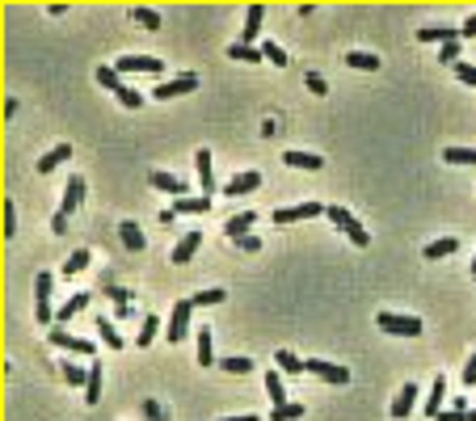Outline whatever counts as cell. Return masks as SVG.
<instances>
[{
    "mask_svg": "<svg viewBox=\"0 0 476 421\" xmlns=\"http://www.w3.org/2000/svg\"><path fill=\"white\" fill-rule=\"evenodd\" d=\"M190 316H194V299H177L173 304V316H169V329H165V337L173 346H181L190 337Z\"/></svg>",
    "mask_w": 476,
    "mask_h": 421,
    "instance_id": "obj_1",
    "label": "cell"
},
{
    "mask_svg": "<svg viewBox=\"0 0 476 421\" xmlns=\"http://www.w3.org/2000/svg\"><path fill=\"white\" fill-rule=\"evenodd\" d=\"M375 325L384 333H397V337H422V320L418 316H401V312H380Z\"/></svg>",
    "mask_w": 476,
    "mask_h": 421,
    "instance_id": "obj_2",
    "label": "cell"
},
{
    "mask_svg": "<svg viewBox=\"0 0 476 421\" xmlns=\"http://www.w3.org/2000/svg\"><path fill=\"white\" fill-rule=\"evenodd\" d=\"M114 67H118L122 76H135V72L160 76V72H165V59H156V55H122V59H114Z\"/></svg>",
    "mask_w": 476,
    "mask_h": 421,
    "instance_id": "obj_3",
    "label": "cell"
},
{
    "mask_svg": "<svg viewBox=\"0 0 476 421\" xmlns=\"http://www.w3.org/2000/svg\"><path fill=\"white\" fill-rule=\"evenodd\" d=\"M325 215H329V219H333V224H337V228H342V232H346V236H350L354 245H359V249H367V245H371L367 228H363V224H359V219H354L350 211H346V207H329Z\"/></svg>",
    "mask_w": 476,
    "mask_h": 421,
    "instance_id": "obj_4",
    "label": "cell"
},
{
    "mask_svg": "<svg viewBox=\"0 0 476 421\" xmlns=\"http://www.w3.org/2000/svg\"><path fill=\"white\" fill-rule=\"evenodd\" d=\"M329 207H321V202H295V207H283V211H274V228H287V224H304V219H316V215H325Z\"/></svg>",
    "mask_w": 476,
    "mask_h": 421,
    "instance_id": "obj_5",
    "label": "cell"
},
{
    "mask_svg": "<svg viewBox=\"0 0 476 421\" xmlns=\"http://www.w3.org/2000/svg\"><path fill=\"white\" fill-rule=\"evenodd\" d=\"M34 295H38V308H34V312H38V325H42V329L55 325V312H59V308H51V274H46V270L34 278Z\"/></svg>",
    "mask_w": 476,
    "mask_h": 421,
    "instance_id": "obj_6",
    "label": "cell"
},
{
    "mask_svg": "<svg viewBox=\"0 0 476 421\" xmlns=\"http://www.w3.org/2000/svg\"><path fill=\"white\" fill-rule=\"evenodd\" d=\"M194 89H198V76H194V72H181V76H173V80H160V84L152 89V97L169 101V97H181V93H194Z\"/></svg>",
    "mask_w": 476,
    "mask_h": 421,
    "instance_id": "obj_7",
    "label": "cell"
},
{
    "mask_svg": "<svg viewBox=\"0 0 476 421\" xmlns=\"http://www.w3.org/2000/svg\"><path fill=\"white\" fill-rule=\"evenodd\" d=\"M46 342H51V346H59V350H72V354H84V358L93 354V342H84V337H76V333H67V329H59V325H55V329L46 333Z\"/></svg>",
    "mask_w": 476,
    "mask_h": 421,
    "instance_id": "obj_8",
    "label": "cell"
},
{
    "mask_svg": "<svg viewBox=\"0 0 476 421\" xmlns=\"http://www.w3.org/2000/svg\"><path fill=\"white\" fill-rule=\"evenodd\" d=\"M308 371L316 380H325V384H350V371L337 367V363H325V358H308Z\"/></svg>",
    "mask_w": 476,
    "mask_h": 421,
    "instance_id": "obj_9",
    "label": "cell"
},
{
    "mask_svg": "<svg viewBox=\"0 0 476 421\" xmlns=\"http://www.w3.org/2000/svg\"><path fill=\"white\" fill-rule=\"evenodd\" d=\"M194 169H198L202 194H215V164H211V148H198V152H194Z\"/></svg>",
    "mask_w": 476,
    "mask_h": 421,
    "instance_id": "obj_10",
    "label": "cell"
},
{
    "mask_svg": "<svg viewBox=\"0 0 476 421\" xmlns=\"http://www.w3.org/2000/svg\"><path fill=\"white\" fill-rule=\"evenodd\" d=\"M148 181H152L156 190H165V194H173L177 202L186 198V181H181V177H173V173H165V169H152V173H148Z\"/></svg>",
    "mask_w": 476,
    "mask_h": 421,
    "instance_id": "obj_11",
    "label": "cell"
},
{
    "mask_svg": "<svg viewBox=\"0 0 476 421\" xmlns=\"http://www.w3.org/2000/svg\"><path fill=\"white\" fill-rule=\"evenodd\" d=\"M257 186H262V173H257V169H245V173H236V177L224 186V194H228V198H240V194H249V190H257Z\"/></svg>",
    "mask_w": 476,
    "mask_h": 421,
    "instance_id": "obj_12",
    "label": "cell"
},
{
    "mask_svg": "<svg viewBox=\"0 0 476 421\" xmlns=\"http://www.w3.org/2000/svg\"><path fill=\"white\" fill-rule=\"evenodd\" d=\"M418 42H460V25H422L418 30Z\"/></svg>",
    "mask_w": 476,
    "mask_h": 421,
    "instance_id": "obj_13",
    "label": "cell"
},
{
    "mask_svg": "<svg viewBox=\"0 0 476 421\" xmlns=\"http://www.w3.org/2000/svg\"><path fill=\"white\" fill-rule=\"evenodd\" d=\"M198 245H202V232H186V236L173 245V257H169V261H173V266H186V261L198 253Z\"/></svg>",
    "mask_w": 476,
    "mask_h": 421,
    "instance_id": "obj_14",
    "label": "cell"
},
{
    "mask_svg": "<svg viewBox=\"0 0 476 421\" xmlns=\"http://www.w3.org/2000/svg\"><path fill=\"white\" fill-rule=\"evenodd\" d=\"M262 17H266V4H249V13H245V34H240L245 46L257 42V34H262Z\"/></svg>",
    "mask_w": 476,
    "mask_h": 421,
    "instance_id": "obj_15",
    "label": "cell"
},
{
    "mask_svg": "<svg viewBox=\"0 0 476 421\" xmlns=\"http://www.w3.org/2000/svg\"><path fill=\"white\" fill-rule=\"evenodd\" d=\"M84 202V177H67V186H63V202H59V211L63 215H72L76 207Z\"/></svg>",
    "mask_w": 476,
    "mask_h": 421,
    "instance_id": "obj_16",
    "label": "cell"
},
{
    "mask_svg": "<svg viewBox=\"0 0 476 421\" xmlns=\"http://www.w3.org/2000/svg\"><path fill=\"white\" fill-rule=\"evenodd\" d=\"M118 236H122V245H127L131 253H143V245H148V240H143V228H139L135 219H122V224H118Z\"/></svg>",
    "mask_w": 476,
    "mask_h": 421,
    "instance_id": "obj_17",
    "label": "cell"
},
{
    "mask_svg": "<svg viewBox=\"0 0 476 421\" xmlns=\"http://www.w3.org/2000/svg\"><path fill=\"white\" fill-rule=\"evenodd\" d=\"M413 401H418V384H405V388L397 392V401H392V417L405 421L409 413H413Z\"/></svg>",
    "mask_w": 476,
    "mask_h": 421,
    "instance_id": "obj_18",
    "label": "cell"
},
{
    "mask_svg": "<svg viewBox=\"0 0 476 421\" xmlns=\"http://www.w3.org/2000/svg\"><path fill=\"white\" fill-rule=\"evenodd\" d=\"M283 164H291V169H312V173H316V169H325V160H321L316 152H295V148H291V152H283Z\"/></svg>",
    "mask_w": 476,
    "mask_h": 421,
    "instance_id": "obj_19",
    "label": "cell"
},
{
    "mask_svg": "<svg viewBox=\"0 0 476 421\" xmlns=\"http://www.w3.org/2000/svg\"><path fill=\"white\" fill-rule=\"evenodd\" d=\"M97 84H105V89H110L114 97H118V93L127 89V80H122V72H118L114 63H101V67H97Z\"/></svg>",
    "mask_w": 476,
    "mask_h": 421,
    "instance_id": "obj_20",
    "label": "cell"
},
{
    "mask_svg": "<svg viewBox=\"0 0 476 421\" xmlns=\"http://www.w3.org/2000/svg\"><path fill=\"white\" fill-rule=\"evenodd\" d=\"M456 249H460V240H456V236H443V240H430V245L422 249V257H426V261H439V257H451Z\"/></svg>",
    "mask_w": 476,
    "mask_h": 421,
    "instance_id": "obj_21",
    "label": "cell"
},
{
    "mask_svg": "<svg viewBox=\"0 0 476 421\" xmlns=\"http://www.w3.org/2000/svg\"><path fill=\"white\" fill-rule=\"evenodd\" d=\"M89 299H93V295H84V291H76V295H72V299H67V304H63V308L55 312V325H67V320H72L76 312H84V308H89Z\"/></svg>",
    "mask_w": 476,
    "mask_h": 421,
    "instance_id": "obj_22",
    "label": "cell"
},
{
    "mask_svg": "<svg viewBox=\"0 0 476 421\" xmlns=\"http://www.w3.org/2000/svg\"><path fill=\"white\" fill-rule=\"evenodd\" d=\"M67 156H72V143H59V148H51V152L38 160V173H55V169H59Z\"/></svg>",
    "mask_w": 476,
    "mask_h": 421,
    "instance_id": "obj_23",
    "label": "cell"
},
{
    "mask_svg": "<svg viewBox=\"0 0 476 421\" xmlns=\"http://www.w3.org/2000/svg\"><path fill=\"white\" fill-rule=\"evenodd\" d=\"M443 396H447V375H435V388H430V396H426V413H430V417L443 413Z\"/></svg>",
    "mask_w": 476,
    "mask_h": 421,
    "instance_id": "obj_24",
    "label": "cell"
},
{
    "mask_svg": "<svg viewBox=\"0 0 476 421\" xmlns=\"http://www.w3.org/2000/svg\"><path fill=\"white\" fill-rule=\"evenodd\" d=\"M346 67H359V72H380V55H371V51H350V55H346Z\"/></svg>",
    "mask_w": 476,
    "mask_h": 421,
    "instance_id": "obj_25",
    "label": "cell"
},
{
    "mask_svg": "<svg viewBox=\"0 0 476 421\" xmlns=\"http://www.w3.org/2000/svg\"><path fill=\"white\" fill-rule=\"evenodd\" d=\"M202 211H211V194H198V198H181V202L173 207V215H202Z\"/></svg>",
    "mask_w": 476,
    "mask_h": 421,
    "instance_id": "obj_26",
    "label": "cell"
},
{
    "mask_svg": "<svg viewBox=\"0 0 476 421\" xmlns=\"http://www.w3.org/2000/svg\"><path fill=\"white\" fill-rule=\"evenodd\" d=\"M101 401V363H89V384H84V405Z\"/></svg>",
    "mask_w": 476,
    "mask_h": 421,
    "instance_id": "obj_27",
    "label": "cell"
},
{
    "mask_svg": "<svg viewBox=\"0 0 476 421\" xmlns=\"http://www.w3.org/2000/svg\"><path fill=\"white\" fill-rule=\"evenodd\" d=\"M228 59H240V63H262V46H245V42H232L228 46Z\"/></svg>",
    "mask_w": 476,
    "mask_h": 421,
    "instance_id": "obj_28",
    "label": "cell"
},
{
    "mask_svg": "<svg viewBox=\"0 0 476 421\" xmlns=\"http://www.w3.org/2000/svg\"><path fill=\"white\" fill-rule=\"evenodd\" d=\"M253 224H257V215H253V211L232 215V219H228V236H232V240H240V236H249V228H253Z\"/></svg>",
    "mask_w": 476,
    "mask_h": 421,
    "instance_id": "obj_29",
    "label": "cell"
},
{
    "mask_svg": "<svg viewBox=\"0 0 476 421\" xmlns=\"http://www.w3.org/2000/svg\"><path fill=\"white\" fill-rule=\"evenodd\" d=\"M274 363H278V371H287V375H300V371H308V363H304V358H295L291 350H274Z\"/></svg>",
    "mask_w": 476,
    "mask_h": 421,
    "instance_id": "obj_30",
    "label": "cell"
},
{
    "mask_svg": "<svg viewBox=\"0 0 476 421\" xmlns=\"http://www.w3.org/2000/svg\"><path fill=\"white\" fill-rule=\"evenodd\" d=\"M215 363V342H211V329H198V367H211Z\"/></svg>",
    "mask_w": 476,
    "mask_h": 421,
    "instance_id": "obj_31",
    "label": "cell"
},
{
    "mask_svg": "<svg viewBox=\"0 0 476 421\" xmlns=\"http://www.w3.org/2000/svg\"><path fill=\"white\" fill-rule=\"evenodd\" d=\"M97 337H101V346H110V350H122V337L114 333V325H110L105 316L97 320Z\"/></svg>",
    "mask_w": 476,
    "mask_h": 421,
    "instance_id": "obj_32",
    "label": "cell"
},
{
    "mask_svg": "<svg viewBox=\"0 0 476 421\" xmlns=\"http://www.w3.org/2000/svg\"><path fill=\"white\" fill-rule=\"evenodd\" d=\"M219 367H224L228 375H249V371H253V358H245V354H232V358H224Z\"/></svg>",
    "mask_w": 476,
    "mask_h": 421,
    "instance_id": "obj_33",
    "label": "cell"
},
{
    "mask_svg": "<svg viewBox=\"0 0 476 421\" xmlns=\"http://www.w3.org/2000/svg\"><path fill=\"white\" fill-rule=\"evenodd\" d=\"M266 392H270V401H274V409H278V405H287V388H283V380H278V371H270V375H266Z\"/></svg>",
    "mask_w": 476,
    "mask_h": 421,
    "instance_id": "obj_34",
    "label": "cell"
},
{
    "mask_svg": "<svg viewBox=\"0 0 476 421\" xmlns=\"http://www.w3.org/2000/svg\"><path fill=\"white\" fill-rule=\"evenodd\" d=\"M304 413H308L304 405H295V401H287V405H278V409L270 413V421H300V417H304Z\"/></svg>",
    "mask_w": 476,
    "mask_h": 421,
    "instance_id": "obj_35",
    "label": "cell"
},
{
    "mask_svg": "<svg viewBox=\"0 0 476 421\" xmlns=\"http://www.w3.org/2000/svg\"><path fill=\"white\" fill-rule=\"evenodd\" d=\"M443 160L447 164H476V152L472 148H443Z\"/></svg>",
    "mask_w": 476,
    "mask_h": 421,
    "instance_id": "obj_36",
    "label": "cell"
},
{
    "mask_svg": "<svg viewBox=\"0 0 476 421\" xmlns=\"http://www.w3.org/2000/svg\"><path fill=\"white\" fill-rule=\"evenodd\" d=\"M135 21H139L143 30H160V13H156V8H148V4H139V8H135Z\"/></svg>",
    "mask_w": 476,
    "mask_h": 421,
    "instance_id": "obj_37",
    "label": "cell"
},
{
    "mask_svg": "<svg viewBox=\"0 0 476 421\" xmlns=\"http://www.w3.org/2000/svg\"><path fill=\"white\" fill-rule=\"evenodd\" d=\"M80 270H89V249H76V253L63 261V274H80Z\"/></svg>",
    "mask_w": 476,
    "mask_h": 421,
    "instance_id": "obj_38",
    "label": "cell"
},
{
    "mask_svg": "<svg viewBox=\"0 0 476 421\" xmlns=\"http://www.w3.org/2000/svg\"><path fill=\"white\" fill-rule=\"evenodd\" d=\"M224 299H228V295H224L219 287H211V291H198V295H194V308H215V304H224Z\"/></svg>",
    "mask_w": 476,
    "mask_h": 421,
    "instance_id": "obj_39",
    "label": "cell"
},
{
    "mask_svg": "<svg viewBox=\"0 0 476 421\" xmlns=\"http://www.w3.org/2000/svg\"><path fill=\"white\" fill-rule=\"evenodd\" d=\"M63 380L76 384V388H84V384H89V371H84L80 363H63Z\"/></svg>",
    "mask_w": 476,
    "mask_h": 421,
    "instance_id": "obj_40",
    "label": "cell"
},
{
    "mask_svg": "<svg viewBox=\"0 0 476 421\" xmlns=\"http://www.w3.org/2000/svg\"><path fill=\"white\" fill-rule=\"evenodd\" d=\"M262 55H266L270 63H278V67H287V51H283L278 42H262Z\"/></svg>",
    "mask_w": 476,
    "mask_h": 421,
    "instance_id": "obj_41",
    "label": "cell"
},
{
    "mask_svg": "<svg viewBox=\"0 0 476 421\" xmlns=\"http://www.w3.org/2000/svg\"><path fill=\"white\" fill-rule=\"evenodd\" d=\"M17 236V207L4 198V240H13Z\"/></svg>",
    "mask_w": 476,
    "mask_h": 421,
    "instance_id": "obj_42",
    "label": "cell"
},
{
    "mask_svg": "<svg viewBox=\"0 0 476 421\" xmlns=\"http://www.w3.org/2000/svg\"><path fill=\"white\" fill-rule=\"evenodd\" d=\"M160 333V320L156 316H143V329H139V346H152V337Z\"/></svg>",
    "mask_w": 476,
    "mask_h": 421,
    "instance_id": "obj_43",
    "label": "cell"
},
{
    "mask_svg": "<svg viewBox=\"0 0 476 421\" xmlns=\"http://www.w3.org/2000/svg\"><path fill=\"white\" fill-rule=\"evenodd\" d=\"M456 80H464V84H472V89H476V67L460 59V63H456Z\"/></svg>",
    "mask_w": 476,
    "mask_h": 421,
    "instance_id": "obj_44",
    "label": "cell"
},
{
    "mask_svg": "<svg viewBox=\"0 0 476 421\" xmlns=\"http://www.w3.org/2000/svg\"><path fill=\"white\" fill-rule=\"evenodd\" d=\"M439 59H443V63H451V67H456V63H460V42H447V46H443V51H439Z\"/></svg>",
    "mask_w": 476,
    "mask_h": 421,
    "instance_id": "obj_45",
    "label": "cell"
},
{
    "mask_svg": "<svg viewBox=\"0 0 476 421\" xmlns=\"http://www.w3.org/2000/svg\"><path fill=\"white\" fill-rule=\"evenodd\" d=\"M51 232H55V236H63V232H67V215H63V211H55V215H51Z\"/></svg>",
    "mask_w": 476,
    "mask_h": 421,
    "instance_id": "obj_46",
    "label": "cell"
},
{
    "mask_svg": "<svg viewBox=\"0 0 476 421\" xmlns=\"http://www.w3.org/2000/svg\"><path fill=\"white\" fill-rule=\"evenodd\" d=\"M439 421H468V409H443Z\"/></svg>",
    "mask_w": 476,
    "mask_h": 421,
    "instance_id": "obj_47",
    "label": "cell"
},
{
    "mask_svg": "<svg viewBox=\"0 0 476 421\" xmlns=\"http://www.w3.org/2000/svg\"><path fill=\"white\" fill-rule=\"evenodd\" d=\"M460 38H476V13H468V21L460 25Z\"/></svg>",
    "mask_w": 476,
    "mask_h": 421,
    "instance_id": "obj_48",
    "label": "cell"
},
{
    "mask_svg": "<svg viewBox=\"0 0 476 421\" xmlns=\"http://www.w3.org/2000/svg\"><path fill=\"white\" fill-rule=\"evenodd\" d=\"M308 89H312V93H325V76H316V72H308Z\"/></svg>",
    "mask_w": 476,
    "mask_h": 421,
    "instance_id": "obj_49",
    "label": "cell"
},
{
    "mask_svg": "<svg viewBox=\"0 0 476 421\" xmlns=\"http://www.w3.org/2000/svg\"><path fill=\"white\" fill-rule=\"evenodd\" d=\"M236 245H240V249H249V253H257V249H262V240H257V236H240Z\"/></svg>",
    "mask_w": 476,
    "mask_h": 421,
    "instance_id": "obj_50",
    "label": "cell"
},
{
    "mask_svg": "<svg viewBox=\"0 0 476 421\" xmlns=\"http://www.w3.org/2000/svg\"><path fill=\"white\" fill-rule=\"evenodd\" d=\"M464 384H468V388L476 384V354L468 358V367H464Z\"/></svg>",
    "mask_w": 476,
    "mask_h": 421,
    "instance_id": "obj_51",
    "label": "cell"
},
{
    "mask_svg": "<svg viewBox=\"0 0 476 421\" xmlns=\"http://www.w3.org/2000/svg\"><path fill=\"white\" fill-rule=\"evenodd\" d=\"M219 421H262L257 413H245V417H219Z\"/></svg>",
    "mask_w": 476,
    "mask_h": 421,
    "instance_id": "obj_52",
    "label": "cell"
},
{
    "mask_svg": "<svg viewBox=\"0 0 476 421\" xmlns=\"http://www.w3.org/2000/svg\"><path fill=\"white\" fill-rule=\"evenodd\" d=\"M472 274H476V257H472Z\"/></svg>",
    "mask_w": 476,
    "mask_h": 421,
    "instance_id": "obj_53",
    "label": "cell"
}]
</instances>
